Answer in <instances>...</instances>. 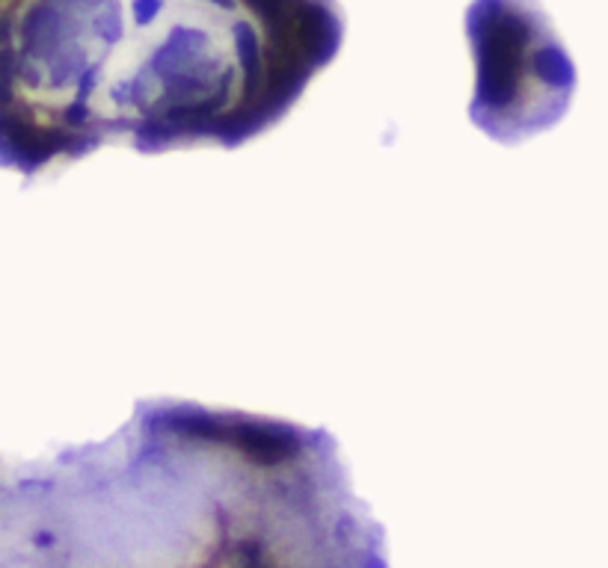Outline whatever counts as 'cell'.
Returning a JSON list of instances; mask_svg holds the SVG:
<instances>
[{"label":"cell","mask_w":608,"mask_h":568,"mask_svg":"<svg viewBox=\"0 0 608 568\" xmlns=\"http://www.w3.org/2000/svg\"><path fill=\"white\" fill-rule=\"evenodd\" d=\"M9 565H386L324 426L137 399L107 441L4 462Z\"/></svg>","instance_id":"obj_1"},{"label":"cell","mask_w":608,"mask_h":568,"mask_svg":"<svg viewBox=\"0 0 608 568\" xmlns=\"http://www.w3.org/2000/svg\"><path fill=\"white\" fill-rule=\"evenodd\" d=\"M336 0H4L0 163L33 178L101 145L237 148L338 57Z\"/></svg>","instance_id":"obj_2"},{"label":"cell","mask_w":608,"mask_h":568,"mask_svg":"<svg viewBox=\"0 0 608 568\" xmlns=\"http://www.w3.org/2000/svg\"><path fill=\"white\" fill-rule=\"evenodd\" d=\"M466 27L478 62L475 122L504 143L555 125L576 71L540 9L531 0H475Z\"/></svg>","instance_id":"obj_3"}]
</instances>
